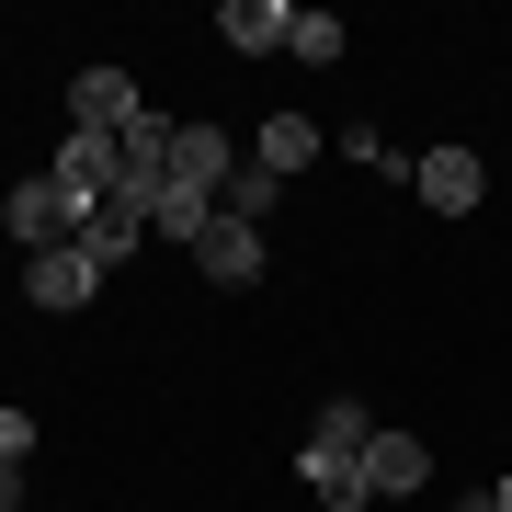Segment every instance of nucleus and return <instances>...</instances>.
Returning a JSON list of instances; mask_svg holds the SVG:
<instances>
[{
    "mask_svg": "<svg viewBox=\"0 0 512 512\" xmlns=\"http://www.w3.org/2000/svg\"><path fill=\"white\" fill-rule=\"evenodd\" d=\"M365 444H376V421L353 410V399H330V410H319V433L296 444V478H308L330 512H365Z\"/></svg>",
    "mask_w": 512,
    "mask_h": 512,
    "instance_id": "nucleus-1",
    "label": "nucleus"
},
{
    "mask_svg": "<svg viewBox=\"0 0 512 512\" xmlns=\"http://www.w3.org/2000/svg\"><path fill=\"white\" fill-rule=\"evenodd\" d=\"M0 217H12L23 251H80V228H92V194H69L57 171H35V183H12V205H0Z\"/></svg>",
    "mask_w": 512,
    "mask_h": 512,
    "instance_id": "nucleus-2",
    "label": "nucleus"
},
{
    "mask_svg": "<svg viewBox=\"0 0 512 512\" xmlns=\"http://www.w3.org/2000/svg\"><path fill=\"white\" fill-rule=\"evenodd\" d=\"M228 171H239V137L228 126H171V183L160 194H205V205H217Z\"/></svg>",
    "mask_w": 512,
    "mask_h": 512,
    "instance_id": "nucleus-3",
    "label": "nucleus"
},
{
    "mask_svg": "<svg viewBox=\"0 0 512 512\" xmlns=\"http://www.w3.org/2000/svg\"><path fill=\"white\" fill-rule=\"evenodd\" d=\"M137 114H148V103H137V80H126V69H80V80H69V126H92V137H126Z\"/></svg>",
    "mask_w": 512,
    "mask_h": 512,
    "instance_id": "nucleus-4",
    "label": "nucleus"
},
{
    "mask_svg": "<svg viewBox=\"0 0 512 512\" xmlns=\"http://www.w3.org/2000/svg\"><path fill=\"white\" fill-rule=\"evenodd\" d=\"M421 205H433V217H467L478 194H490V171H478V148H421Z\"/></svg>",
    "mask_w": 512,
    "mask_h": 512,
    "instance_id": "nucleus-5",
    "label": "nucleus"
},
{
    "mask_svg": "<svg viewBox=\"0 0 512 512\" xmlns=\"http://www.w3.org/2000/svg\"><path fill=\"white\" fill-rule=\"evenodd\" d=\"M23 296L69 319V308H92V296H103V274H92L80 251H35V262H23Z\"/></svg>",
    "mask_w": 512,
    "mask_h": 512,
    "instance_id": "nucleus-6",
    "label": "nucleus"
},
{
    "mask_svg": "<svg viewBox=\"0 0 512 512\" xmlns=\"http://www.w3.org/2000/svg\"><path fill=\"white\" fill-rule=\"evenodd\" d=\"M137 239H148V205H137V194H103V205H92V228H80V262H92V274H114Z\"/></svg>",
    "mask_w": 512,
    "mask_h": 512,
    "instance_id": "nucleus-7",
    "label": "nucleus"
},
{
    "mask_svg": "<svg viewBox=\"0 0 512 512\" xmlns=\"http://www.w3.org/2000/svg\"><path fill=\"white\" fill-rule=\"evenodd\" d=\"M421 478H433V456H421V433H376V444H365V501H410Z\"/></svg>",
    "mask_w": 512,
    "mask_h": 512,
    "instance_id": "nucleus-8",
    "label": "nucleus"
},
{
    "mask_svg": "<svg viewBox=\"0 0 512 512\" xmlns=\"http://www.w3.org/2000/svg\"><path fill=\"white\" fill-rule=\"evenodd\" d=\"M194 262H205V285H262V228L217 217V228L194 239Z\"/></svg>",
    "mask_w": 512,
    "mask_h": 512,
    "instance_id": "nucleus-9",
    "label": "nucleus"
},
{
    "mask_svg": "<svg viewBox=\"0 0 512 512\" xmlns=\"http://www.w3.org/2000/svg\"><path fill=\"white\" fill-rule=\"evenodd\" d=\"M217 35H228L239 57H274V46H296V12H285V0H228Z\"/></svg>",
    "mask_w": 512,
    "mask_h": 512,
    "instance_id": "nucleus-10",
    "label": "nucleus"
},
{
    "mask_svg": "<svg viewBox=\"0 0 512 512\" xmlns=\"http://www.w3.org/2000/svg\"><path fill=\"white\" fill-rule=\"evenodd\" d=\"M308 160H319V126H308V114H262V148H251V171H274V183H296Z\"/></svg>",
    "mask_w": 512,
    "mask_h": 512,
    "instance_id": "nucleus-11",
    "label": "nucleus"
},
{
    "mask_svg": "<svg viewBox=\"0 0 512 512\" xmlns=\"http://www.w3.org/2000/svg\"><path fill=\"white\" fill-rule=\"evenodd\" d=\"M57 183H69V194H114V137H92V126H69V137H57Z\"/></svg>",
    "mask_w": 512,
    "mask_h": 512,
    "instance_id": "nucleus-12",
    "label": "nucleus"
},
{
    "mask_svg": "<svg viewBox=\"0 0 512 512\" xmlns=\"http://www.w3.org/2000/svg\"><path fill=\"white\" fill-rule=\"evenodd\" d=\"M274 205H285V183H274V171H251V160H239V171H228V194H217V217L262 228V217H274Z\"/></svg>",
    "mask_w": 512,
    "mask_h": 512,
    "instance_id": "nucleus-13",
    "label": "nucleus"
},
{
    "mask_svg": "<svg viewBox=\"0 0 512 512\" xmlns=\"http://www.w3.org/2000/svg\"><path fill=\"white\" fill-rule=\"evenodd\" d=\"M148 228H160V239H183V251H194V239L217 228V205H205V194H160V205H148Z\"/></svg>",
    "mask_w": 512,
    "mask_h": 512,
    "instance_id": "nucleus-14",
    "label": "nucleus"
},
{
    "mask_svg": "<svg viewBox=\"0 0 512 512\" xmlns=\"http://www.w3.org/2000/svg\"><path fill=\"white\" fill-rule=\"evenodd\" d=\"M296 57H308V69H330V57H342V23H330V12H296Z\"/></svg>",
    "mask_w": 512,
    "mask_h": 512,
    "instance_id": "nucleus-15",
    "label": "nucleus"
},
{
    "mask_svg": "<svg viewBox=\"0 0 512 512\" xmlns=\"http://www.w3.org/2000/svg\"><path fill=\"white\" fill-rule=\"evenodd\" d=\"M23 456H35V421H23V410H0V467H23Z\"/></svg>",
    "mask_w": 512,
    "mask_h": 512,
    "instance_id": "nucleus-16",
    "label": "nucleus"
},
{
    "mask_svg": "<svg viewBox=\"0 0 512 512\" xmlns=\"http://www.w3.org/2000/svg\"><path fill=\"white\" fill-rule=\"evenodd\" d=\"M0 512H23V467H0Z\"/></svg>",
    "mask_w": 512,
    "mask_h": 512,
    "instance_id": "nucleus-17",
    "label": "nucleus"
},
{
    "mask_svg": "<svg viewBox=\"0 0 512 512\" xmlns=\"http://www.w3.org/2000/svg\"><path fill=\"white\" fill-rule=\"evenodd\" d=\"M456 512H501V490H467V501H456Z\"/></svg>",
    "mask_w": 512,
    "mask_h": 512,
    "instance_id": "nucleus-18",
    "label": "nucleus"
}]
</instances>
